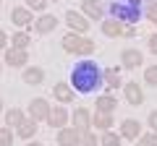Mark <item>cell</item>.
Wrapping results in <instances>:
<instances>
[{"label":"cell","instance_id":"obj_1","mask_svg":"<svg viewBox=\"0 0 157 146\" xmlns=\"http://www.w3.org/2000/svg\"><path fill=\"white\" fill-rule=\"evenodd\" d=\"M71 89L78 91V94H92V91H97L105 81H102V68L97 65L94 60H81L73 65L71 71Z\"/></svg>","mask_w":157,"mask_h":146},{"label":"cell","instance_id":"obj_2","mask_svg":"<svg viewBox=\"0 0 157 146\" xmlns=\"http://www.w3.org/2000/svg\"><path fill=\"white\" fill-rule=\"evenodd\" d=\"M60 45H63V50H66L68 55H78V57H89L92 52L97 50L94 39H89L84 34H76V31H68L60 39Z\"/></svg>","mask_w":157,"mask_h":146},{"label":"cell","instance_id":"obj_3","mask_svg":"<svg viewBox=\"0 0 157 146\" xmlns=\"http://www.w3.org/2000/svg\"><path fill=\"white\" fill-rule=\"evenodd\" d=\"M113 18L123 24H136L141 18V0H113L110 3Z\"/></svg>","mask_w":157,"mask_h":146},{"label":"cell","instance_id":"obj_4","mask_svg":"<svg viewBox=\"0 0 157 146\" xmlns=\"http://www.w3.org/2000/svg\"><path fill=\"white\" fill-rule=\"evenodd\" d=\"M63 21H66L68 29H71V31H76V34H86V31H89V21H86L84 13H78V11H66Z\"/></svg>","mask_w":157,"mask_h":146},{"label":"cell","instance_id":"obj_5","mask_svg":"<svg viewBox=\"0 0 157 146\" xmlns=\"http://www.w3.org/2000/svg\"><path fill=\"white\" fill-rule=\"evenodd\" d=\"M50 102H47V99H42V97H37V99H32V102H29V110H26V112H29V118H32V120H37V123H42V120H47V115H50Z\"/></svg>","mask_w":157,"mask_h":146},{"label":"cell","instance_id":"obj_6","mask_svg":"<svg viewBox=\"0 0 157 146\" xmlns=\"http://www.w3.org/2000/svg\"><path fill=\"white\" fill-rule=\"evenodd\" d=\"M11 21H13V26H18V29H34V16H32V11H29L26 5H16L11 11Z\"/></svg>","mask_w":157,"mask_h":146},{"label":"cell","instance_id":"obj_7","mask_svg":"<svg viewBox=\"0 0 157 146\" xmlns=\"http://www.w3.org/2000/svg\"><path fill=\"white\" fill-rule=\"evenodd\" d=\"M71 123H73V128H76L81 136L89 133V128H92V115H89V110H86V107H76L73 115H71Z\"/></svg>","mask_w":157,"mask_h":146},{"label":"cell","instance_id":"obj_8","mask_svg":"<svg viewBox=\"0 0 157 146\" xmlns=\"http://www.w3.org/2000/svg\"><path fill=\"white\" fill-rule=\"evenodd\" d=\"M3 63H6V65H11V68H26L29 55H26V50H18V47H8V50L3 52Z\"/></svg>","mask_w":157,"mask_h":146},{"label":"cell","instance_id":"obj_9","mask_svg":"<svg viewBox=\"0 0 157 146\" xmlns=\"http://www.w3.org/2000/svg\"><path fill=\"white\" fill-rule=\"evenodd\" d=\"M123 97L131 107H141L144 104V91H141V84L139 81H128L123 84Z\"/></svg>","mask_w":157,"mask_h":146},{"label":"cell","instance_id":"obj_10","mask_svg":"<svg viewBox=\"0 0 157 146\" xmlns=\"http://www.w3.org/2000/svg\"><path fill=\"white\" fill-rule=\"evenodd\" d=\"M68 120H71V115H68L66 104H52V107H50V115H47V125H52V128H66Z\"/></svg>","mask_w":157,"mask_h":146},{"label":"cell","instance_id":"obj_11","mask_svg":"<svg viewBox=\"0 0 157 146\" xmlns=\"http://www.w3.org/2000/svg\"><path fill=\"white\" fill-rule=\"evenodd\" d=\"M78 141H81V133L73 125L58 128V146H78Z\"/></svg>","mask_w":157,"mask_h":146},{"label":"cell","instance_id":"obj_12","mask_svg":"<svg viewBox=\"0 0 157 146\" xmlns=\"http://www.w3.org/2000/svg\"><path fill=\"white\" fill-rule=\"evenodd\" d=\"M141 63H144V55H141V50H134V47H128V50L121 52V65L128 68V71H134V68H139Z\"/></svg>","mask_w":157,"mask_h":146},{"label":"cell","instance_id":"obj_13","mask_svg":"<svg viewBox=\"0 0 157 146\" xmlns=\"http://www.w3.org/2000/svg\"><path fill=\"white\" fill-rule=\"evenodd\" d=\"M139 136H141V123H139V120L126 118L123 123H121V138H126V141H136Z\"/></svg>","mask_w":157,"mask_h":146},{"label":"cell","instance_id":"obj_14","mask_svg":"<svg viewBox=\"0 0 157 146\" xmlns=\"http://www.w3.org/2000/svg\"><path fill=\"white\" fill-rule=\"evenodd\" d=\"M81 13H84L86 18H92V21H102L105 8H102L100 0H81Z\"/></svg>","mask_w":157,"mask_h":146},{"label":"cell","instance_id":"obj_15","mask_svg":"<svg viewBox=\"0 0 157 146\" xmlns=\"http://www.w3.org/2000/svg\"><path fill=\"white\" fill-rule=\"evenodd\" d=\"M52 97L58 99V104H71L73 97H76V91L71 89V84H60V81H58V84L52 86Z\"/></svg>","mask_w":157,"mask_h":146},{"label":"cell","instance_id":"obj_16","mask_svg":"<svg viewBox=\"0 0 157 146\" xmlns=\"http://www.w3.org/2000/svg\"><path fill=\"white\" fill-rule=\"evenodd\" d=\"M52 29H58V16H52V13H42L34 21V31L37 34H50Z\"/></svg>","mask_w":157,"mask_h":146},{"label":"cell","instance_id":"obj_17","mask_svg":"<svg viewBox=\"0 0 157 146\" xmlns=\"http://www.w3.org/2000/svg\"><path fill=\"white\" fill-rule=\"evenodd\" d=\"M21 78H24V84H29V86H39L42 81H45V71H42L39 65H26Z\"/></svg>","mask_w":157,"mask_h":146},{"label":"cell","instance_id":"obj_18","mask_svg":"<svg viewBox=\"0 0 157 146\" xmlns=\"http://www.w3.org/2000/svg\"><path fill=\"white\" fill-rule=\"evenodd\" d=\"M102 34H105V37H121V34H123V29H126V24L123 21H118V18H105V21H102Z\"/></svg>","mask_w":157,"mask_h":146},{"label":"cell","instance_id":"obj_19","mask_svg":"<svg viewBox=\"0 0 157 146\" xmlns=\"http://www.w3.org/2000/svg\"><path fill=\"white\" fill-rule=\"evenodd\" d=\"M3 118H6V125H8V128H13V130H16L18 125H21L24 120H26V112H24L21 107H11L8 112H3Z\"/></svg>","mask_w":157,"mask_h":146},{"label":"cell","instance_id":"obj_20","mask_svg":"<svg viewBox=\"0 0 157 146\" xmlns=\"http://www.w3.org/2000/svg\"><path fill=\"white\" fill-rule=\"evenodd\" d=\"M37 128H39V125H37V120L26 118V120H24V123L16 128V136H18V138H24V141H32L34 136H37Z\"/></svg>","mask_w":157,"mask_h":146},{"label":"cell","instance_id":"obj_21","mask_svg":"<svg viewBox=\"0 0 157 146\" xmlns=\"http://www.w3.org/2000/svg\"><path fill=\"white\" fill-rule=\"evenodd\" d=\"M118 107V99L113 94H100V99H97V112H105V115H113Z\"/></svg>","mask_w":157,"mask_h":146},{"label":"cell","instance_id":"obj_22","mask_svg":"<svg viewBox=\"0 0 157 146\" xmlns=\"http://www.w3.org/2000/svg\"><path fill=\"white\" fill-rule=\"evenodd\" d=\"M102 81H105L107 89H121V68H105Z\"/></svg>","mask_w":157,"mask_h":146},{"label":"cell","instance_id":"obj_23","mask_svg":"<svg viewBox=\"0 0 157 146\" xmlns=\"http://www.w3.org/2000/svg\"><path fill=\"white\" fill-rule=\"evenodd\" d=\"M113 115H105V112H94V118H92V128L97 130H110L113 128Z\"/></svg>","mask_w":157,"mask_h":146},{"label":"cell","instance_id":"obj_24","mask_svg":"<svg viewBox=\"0 0 157 146\" xmlns=\"http://www.w3.org/2000/svg\"><path fill=\"white\" fill-rule=\"evenodd\" d=\"M32 45V37H29V31H16L11 37V47H18V50H26V47Z\"/></svg>","mask_w":157,"mask_h":146},{"label":"cell","instance_id":"obj_25","mask_svg":"<svg viewBox=\"0 0 157 146\" xmlns=\"http://www.w3.org/2000/svg\"><path fill=\"white\" fill-rule=\"evenodd\" d=\"M100 146H121V133H113V130H102Z\"/></svg>","mask_w":157,"mask_h":146},{"label":"cell","instance_id":"obj_26","mask_svg":"<svg viewBox=\"0 0 157 146\" xmlns=\"http://www.w3.org/2000/svg\"><path fill=\"white\" fill-rule=\"evenodd\" d=\"M144 84L157 86V63H152V65L144 68Z\"/></svg>","mask_w":157,"mask_h":146},{"label":"cell","instance_id":"obj_27","mask_svg":"<svg viewBox=\"0 0 157 146\" xmlns=\"http://www.w3.org/2000/svg\"><path fill=\"white\" fill-rule=\"evenodd\" d=\"M136 146H157V133H155V130L141 133L139 138H136Z\"/></svg>","mask_w":157,"mask_h":146},{"label":"cell","instance_id":"obj_28","mask_svg":"<svg viewBox=\"0 0 157 146\" xmlns=\"http://www.w3.org/2000/svg\"><path fill=\"white\" fill-rule=\"evenodd\" d=\"M0 146H13V128L0 125Z\"/></svg>","mask_w":157,"mask_h":146},{"label":"cell","instance_id":"obj_29","mask_svg":"<svg viewBox=\"0 0 157 146\" xmlns=\"http://www.w3.org/2000/svg\"><path fill=\"white\" fill-rule=\"evenodd\" d=\"M78 146H100V138H97V136H94V133L89 130V133H84V136H81Z\"/></svg>","mask_w":157,"mask_h":146},{"label":"cell","instance_id":"obj_30","mask_svg":"<svg viewBox=\"0 0 157 146\" xmlns=\"http://www.w3.org/2000/svg\"><path fill=\"white\" fill-rule=\"evenodd\" d=\"M26 8H29V11H45V8H47V0H26Z\"/></svg>","mask_w":157,"mask_h":146},{"label":"cell","instance_id":"obj_31","mask_svg":"<svg viewBox=\"0 0 157 146\" xmlns=\"http://www.w3.org/2000/svg\"><path fill=\"white\" fill-rule=\"evenodd\" d=\"M147 18H149V21L155 24V29H157V3H149V5H147Z\"/></svg>","mask_w":157,"mask_h":146},{"label":"cell","instance_id":"obj_32","mask_svg":"<svg viewBox=\"0 0 157 146\" xmlns=\"http://www.w3.org/2000/svg\"><path fill=\"white\" fill-rule=\"evenodd\" d=\"M147 125H149V130H155L157 133V110H152L149 118H147Z\"/></svg>","mask_w":157,"mask_h":146},{"label":"cell","instance_id":"obj_33","mask_svg":"<svg viewBox=\"0 0 157 146\" xmlns=\"http://www.w3.org/2000/svg\"><path fill=\"white\" fill-rule=\"evenodd\" d=\"M8 42H11V39H8V34L0 29V52H6V50H8Z\"/></svg>","mask_w":157,"mask_h":146},{"label":"cell","instance_id":"obj_34","mask_svg":"<svg viewBox=\"0 0 157 146\" xmlns=\"http://www.w3.org/2000/svg\"><path fill=\"white\" fill-rule=\"evenodd\" d=\"M147 42H149V52H152V55H157V34H152Z\"/></svg>","mask_w":157,"mask_h":146},{"label":"cell","instance_id":"obj_35","mask_svg":"<svg viewBox=\"0 0 157 146\" xmlns=\"http://www.w3.org/2000/svg\"><path fill=\"white\" fill-rule=\"evenodd\" d=\"M134 34H136L134 26H126V29H123V37H134Z\"/></svg>","mask_w":157,"mask_h":146},{"label":"cell","instance_id":"obj_36","mask_svg":"<svg viewBox=\"0 0 157 146\" xmlns=\"http://www.w3.org/2000/svg\"><path fill=\"white\" fill-rule=\"evenodd\" d=\"M26 146H45V144H39V141H29Z\"/></svg>","mask_w":157,"mask_h":146},{"label":"cell","instance_id":"obj_37","mask_svg":"<svg viewBox=\"0 0 157 146\" xmlns=\"http://www.w3.org/2000/svg\"><path fill=\"white\" fill-rule=\"evenodd\" d=\"M3 112H6V110H3V97H0V115H3Z\"/></svg>","mask_w":157,"mask_h":146},{"label":"cell","instance_id":"obj_38","mask_svg":"<svg viewBox=\"0 0 157 146\" xmlns=\"http://www.w3.org/2000/svg\"><path fill=\"white\" fill-rule=\"evenodd\" d=\"M3 65H6V63H3V60H0V71H3Z\"/></svg>","mask_w":157,"mask_h":146},{"label":"cell","instance_id":"obj_39","mask_svg":"<svg viewBox=\"0 0 157 146\" xmlns=\"http://www.w3.org/2000/svg\"><path fill=\"white\" fill-rule=\"evenodd\" d=\"M0 5H3V0H0Z\"/></svg>","mask_w":157,"mask_h":146},{"label":"cell","instance_id":"obj_40","mask_svg":"<svg viewBox=\"0 0 157 146\" xmlns=\"http://www.w3.org/2000/svg\"><path fill=\"white\" fill-rule=\"evenodd\" d=\"M55 3H58V0H55Z\"/></svg>","mask_w":157,"mask_h":146}]
</instances>
